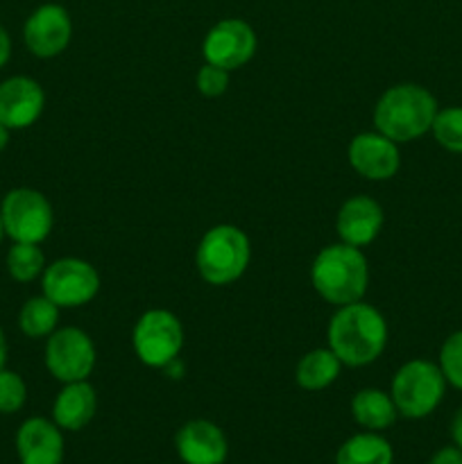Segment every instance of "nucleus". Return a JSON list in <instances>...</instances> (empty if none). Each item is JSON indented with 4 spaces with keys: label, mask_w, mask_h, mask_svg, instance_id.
Segmentation results:
<instances>
[{
    "label": "nucleus",
    "mask_w": 462,
    "mask_h": 464,
    "mask_svg": "<svg viewBox=\"0 0 462 464\" xmlns=\"http://www.w3.org/2000/svg\"><path fill=\"white\" fill-rule=\"evenodd\" d=\"M329 349L347 367L379 361L388 344V324L374 306L361 302L338 306L329 322Z\"/></svg>",
    "instance_id": "f257e3e1"
},
{
    "label": "nucleus",
    "mask_w": 462,
    "mask_h": 464,
    "mask_svg": "<svg viewBox=\"0 0 462 464\" xmlns=\"http://www.w3.org/2000/svg\"><path fill=\"white\" fill-rule=\"evenodd\" d=\"M438 100L419 84L390 86L374 107V127L394 143H410L430 131Z\"/></svg>",
    "instance_id": "f03ea898"
},
{
    "label": "nucleus",
    "mask_w": 462,
    "mask_h": 464,
    "mask_svg": "<svg viewBox=\"0 0 462 464\" xmlns=\"http://www.w3.org/2000/svg\"><path fill=\"white\" fill-rule=\"evenodd\" d=\"M311 284L333 306L361 302L370 284V267L361 247L335 243L322 249L311 266Z\"/></svg>",
    "instance_id": "7ed1b4c3"
},
{
    "label": "nucleus",
    "mask_w": 462,
    "mask_h": 464,
    "mask_svg": "<svg viewBox=\"0 0 462 464\" xmlns=\"http://www.w3.org/2000/svg\"><path fill=\"white\" fill-rule=\"evenodd\" d=\"M252 258L247 234L234 225L211 227L195 252L199 276L211 285H229L245 275Z\"/></svg>",
    "instance_id": "20e7f679"
},
{
    "label": "nucleus",
    "mask_w": 462,
    "mask_h": 464,
    "mask_svg": "<svg viewBox=\"0 0 462 464\" xmlns=\"http://www.w3.org/2000/svg\"><path fill=\"white\" fill-rule=\"evenodd\" d=\"M447 392V379L435 362L415 358L397 370L390 388L397 412L406 420H424L433 415Z\"/></svg>",
    "instance_id": "39448f33"
},
{
    "label": "nucleus",
    "mask_w": 462,
    "mask_h": 464,
    "mask_svg": "<svg viewBox=\"0 0 462 464\" xmlns=\"http://www.w3.org/2000/svg\"><path fill=\"white\" fill-rule=\"evenodd\" d=\"M0 220L12 243L41 245L53 231V207L34 188H12L0 202Z\"/></svg>",
    "instance_id": "423d86ee"
},
{
    "label": "nucleus",
    "mask_w": 462,
    "mask_h": 464,
    "mask_svg": "<svg viewBox=\"0 0 462 464\" xmlns=\"http://www.w3.org/2000/svg\"><path fill=\"white\" fill-rule=\"evenodd\" d=\"M134 353L143 365L166 370L177 361L184 347V329L175 313L166 308H152L139 317L131 334Z\"/></svg>",
    "instance_id": "0eeeda50"
},
{
    "label": "nucleus",
    "mask_w": 462,
    "mask_h": 464,
    "mask_svg": "<svg viewBox=\"0 0 462 464\" xmlns=\"http://www.w3.org/2000/svg\"><path fill=\"white\" fill-rule=\"evenodd\" d=\"M41 290L59 308H77L93 302L100 290V275L89 261L59 258L45 266L41 275Z\"/></svg>",
    "instance_id": "6e6552de"
},
{
    "label": "nucleus",
    "mask_w": 462,
    "mask_h": 464,
    "mask_svg": "<svg viewBox=\"0 0 462 464\" xmlns=\"http://www.w3.org/2000/svg\"><path fill=\"white\" fill-rule=\"evenodd\" d=\"M45 367L62 383L86 381L95 367V344L77 326L54 329L45 343Z\"/></svg>",
    "instance_id": "1a4fd4ad"
},
{
    "label": "nucleus",
    "mask_w": 462,
    "mask_h": 464,
    "mask_svg": "<svg viewBox=\"0 0 462 464\" xmlns=\"http://www.w3.org/2000/svg\"><path fill=\"white\" fill-rule=\"evenodd\" d=\"M207 63L220 66L225 71H236L245 66L256 53V34L252 25L243 18H225L207 32L202 44Z\"/></svg>",
    "instance_id": "9d476101"
},
{
    "label": "nucleus",
    "mask_w": 462,
    "mask_h": 464,
    "mask_svg": "<svg viewBox=\"0 0 462 464\" xmlns=\"http://www.w3.org/2000/svg\"><path fill=\"white\" fill-rule=\"evenodd\" d=\"M72 36V23L62 5H41L27 16L23 25L25 48L39 59H53L68 48Z\"/></svg>",
    "instance_id": "9b49d317"
},
{
    "label": "nucleus",
    "mask_w": 462,
    "mask_h": 464,
    "mask_svg": "<svg viewBox=\"0 0 462 464\" xmlns=\"http://www.w3.org/2000/svg\"><path fill=\"white\" fill-rule=\"evenodd\" d=\"M347 157L353 170L370 181L392 179L401 166L397 143L380 131H362V134L353 136Z\"/></svg>",
    "instance_id": "f8f14e48"
},
{
    "label": "nucleus",
    "mask_w": 462,
    "mask_h": 464,
    "mask_svg": "<svg viewBox=\"0 0 462 464\" xmlns=\"http://www.w3.org/2000/svg\"><path fill=\"white\" fill-rule=\"evenodd\" d=\"M45 93L32 77L14 75L0 82V122L12 130H27L41 118Z\"/></svg>",
    "instance_id": "ddd939ff"
},
{
    "label": "nucleus",
    "mask_w": 462,
    "mask_h": 464,
    "mask_svg": "<svg viewBox=\"0 0 462 464\" xmlns=\"http://www.w3.org/2000/svg\"><path fill=\"white\" fill-rule=\"evenodd\" d=\"M177 456L184 464H225L229 442L217 424L208 420H190L175 435Z\"/></svg>",
    "instance_id": "4468645a"
},
{
    "label": "nucleus",
    "mask_w": 462,
    "mask_h": 464,
    "mask_svg": "<svg viewBox=\"0 0 462 464\" xmlns=\"http://www.w3.org/2000/svg\"><path fill=\"white\" fill-rule=\"evenodd\" d=\"M62 429L45 417H30L18 426L16 453L21 464H62L63 462Z\"/></svg>",
    "instance_id": "2eb2a0df"
},
{
    "label": "nucleus",
    "mask_w": 462,
    "mask_h": 464,
    "mask_svg": "<svg viewBox=\"0 0 462 464\" xmlns=\"http://www.w3.org/2000/svg\"><path fill=\"white\" fill-rule=\"evenodd\" d=\"M380 227H383V208L367 195L349 198L335 218L340 243H347L351 247H365L374 243L376 236L380 234Z\"/></svg>",
    "instance_id": "dca6fc26"
},
{
    "label": "nucleus",
    "mask_w": 462,
    "mask_h": 464,
    "mask_svg": "<svg viewBox=\"0 0 462 464\" xmlns=\"http://www.w3.org/2000/svg\"><path fill=\"white\" fill-rule=\"evenodd\" d=\"M98 411V394L89 381L63 383L62 392L53 403V421L62 430H82L91 424Z\"/></svg>",
    "instance_id": "f3484780"
},
{
    "label": "nucleus",
    "mask_w": 462,
    "mask_h": 464,
    "mask_svg": "<svg viewBox=\"0 0 462 464\" xmlns=\"http://www.w3.org/2000/svg\"><path fill=\"white\" fill-rule=\"evenodd\" d=\"M351 417L353 421H356L358 426H362L365 430L379 433V430L390 429V426L397 421L399 412L388 392L376 388H365L361 390V392L353 394Z\"/></svg>",
    "instance_id": "a211bd4d"
},
{
    "label": "nucleus",
    "mask_w": 462,
    "mask_h": 464,
    "mask_svg": "<svg viewBox=\"0 0 462 464\" xmlns=\"http://www.w3.org/2000/svg\"><path fill=\"white\" fill-rule=\"evenodd\" d=\"M340 358L331 349H313L306 356L299 358L297 370H294V381L302 390L308 392H320L326 390L340 376Z\"/></svg>",
    "instance_id": "6ab92c4d"
},
{
    "label": "nucleus",
    "mask_w": 462,
    "mask_h": 464,
    "mask_svg": "<svg viewBox=\"0 0 462 464\" xmlns=\"http://www.w3.org/2000/svg\"><path fill=\"white\" fill-rule=\"evenodd\" d=\"M394 449L374 430L349 438L335 453V464H392Z\"/></svg>",
    "instance_id": "aec40b11"
},
{
    "label": "nucleus",
    "mask_w": 462,
    "mask_h": 464,
    "mask_svg": "<svg viewBox=\"0 0 462 464\" xmlns=\"http://www.w3.org/2000/svg\"><path fill=\"white\" fill-rule=\"evenodd\" d=\"M59 322V306L50 302L45 295L30 297L18 313V329L27 338H48Z\"/></svg>",
    "instance_id": "412c9836"
},
{
    "label": "nucleus",
    "mask_w": 462,
    "mask_h": 464,
    "mask_svg": "<svg viewBox=\"0 0 462 464\" xmlns=\"http://www.w3.org/2000/svg\"><path fill=\"white\" fill-rule=\"evenodd\" d=\"M9 276L18 284H30L36 276L43 275L45 256L39 245L32 243H14L5 256Z\"/></svg>",
    "instance_id": "4be33fe9"
},
{
    "label": "nucleus",
    "mask_w": 462,
    "mask_h": 464,
    "mask_svg": "<svg viewBox=\"0 0 462 464\" xmlns=\"http://www.w3.org/2000/svg\"><path fill=\"white\" fill-rule=\"evenodd\" d=\"M430 131L438 145L453 154H462V107L438 109Z\"/></svg>",
    "instance_id": "5701e85b"
},
{
    "label": "nucleus",
    "mask_w": 462,
    "mask_h": 464,
    "mask_svg": "<svg viewBox=\"0 0 462 464\" xmlns=\"http://www.w3.org/2000/svg\"><path fill=\"white\" fill-rule=\"evenodd\" d=\"M439 370H442L447 385L462 392V329L448 335L439 347Z\"/></svg>",
    "instance_id": "b1692460"
},
{
    "label": "nucleus",
    "mask_w": 462,
    "mask_h": 464,
    "mask_svg": "<svg viewBox=\"0 0 462 464\" xmlns=\"http://www.w3.org/2000/svg\"><path fill=\"white\" fill-rule=\"evenodd\" d=\"M27 401V385L18 372L0 370V415H14Z\"/></svg>",
    "instance_id": "393cba45"
},
{
    "label": "nucleus",
    "mask_w": 462,
    "mask_h": 464,
    "mask_svg": "<svg viewBox=\"0 0 462 464\" xmlns=\"http://www.w3.org/2000/svg\"><path fill=\"white\" fill-rule=\"evenodd\" d=\"M229 86V71L213 63H204L197 71V91L204 98H217Z\"/></svg>",
    "instance_id": "a878e982"
},
{
    "label": "nucleus",
    "mask_w": 462,
    "mask_h": 464,
    "mask_svg": "<svg viewBox=\"0 0 462 464\" xmlns=\"http://www.w3.org/2000/svg\"><path fill=\"white\" fill-rule=\"evenodd\" d=\"M428 464H462V451L453 444V447H442L439 451L433 453Z\"/></svg>",
    "instance_id": "bb28decb"
},
{
    "label": "nucleus",
    "mask_w": 462,
    "mask_h": 464,
    "mask_svg": "<svg viewBox=\"0 0 462 464\" xmlns=\"http://www.w3.org/2000/svg\"><path fill=\"white\" fill-rule=\"evenodd\" d=\"M9 57H12V39H9L7 30L0 25V68L9 62Z\"/></svg>",
    "instance_id": "cd10ccee"
},
{
    "label": "nucleus",
    "mask_w": 462,
    "mask_h": 464,
    "mask_svg": "<svg viewBox=\"0 0 462 464\" xmlns=\"http://www.w3.org/2000/svg\"><path fill=\"white\" fill-rule=\"evenodd\" d=\"M451 440H453V444H456V447L462 451V408L456 412V415H453Z\"/></svg>",
    "instance_id": "c85d7f7f"
},
{
    "label": "nucleus",
    "mask_w": 462,
    "mask_h": 464,
    "mask_svg": "<svg viewBox=\"0 0 462 464\" xmlns=\"http://www.w3.org/2000/svg\"><path fill=\"white\" fill-rule=\"evenodd\" d=\"M5 362H7V338H5V331L0 326V370L5 367Z\"/></svg>",
    "instance_id": "c756f323"
},
{
    "label": "nucleus",
    "mask_w": 462,
    "mask_h": 464,
    "mask_svg": "<svg viewBox=\"0 0 462 464\" xmlns=\"http://www.w3.org/2000/svg\"><path fill=\"white\" fill-rule=\"evenodd\" d=\"M7 143H9V130L3 125V122H0V152L7 148Z\"/></svg>",
    "instance_id": "7c9ffc66"
},
{
    "label": "nucleus",
    "mask_w": 462,
    "mask_h": 464,
    "mask_svg": "<svg viewBox=\"0 0 462 464\" xmlns=\"http://www.w3.org/2000/svg\"><path fill=\"white\" fill-rule=\"evenodd\" d=\"M5 238V229H3V220H0V243H3Z\"/></svg>",
    "instance_id": "2f4dec72"
}]
</instances>
